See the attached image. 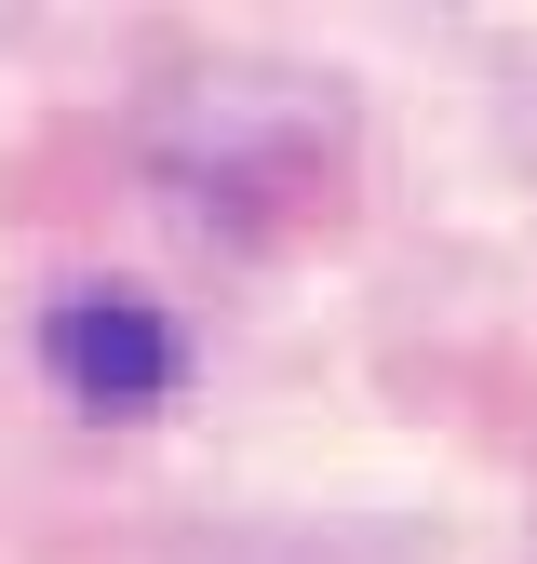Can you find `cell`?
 <instances>
[{
  "mask_svg": "<svg viewBox=\"0 0 537 564\" xmlns=\"http://www.w3.org/2000/svg\"><path fill=\"white\" fill-rule=\"evenodd\" d=\"M41 364H54V390L67 403H95V416H134V403H162L175 390V323L149 310V296H54L41 310Z\"/></svg>",
  "mask_w": 537,
  "mask_h": 564,
  "instance_id": "obj_1",
  "label": "cell"
}]
</instances>
